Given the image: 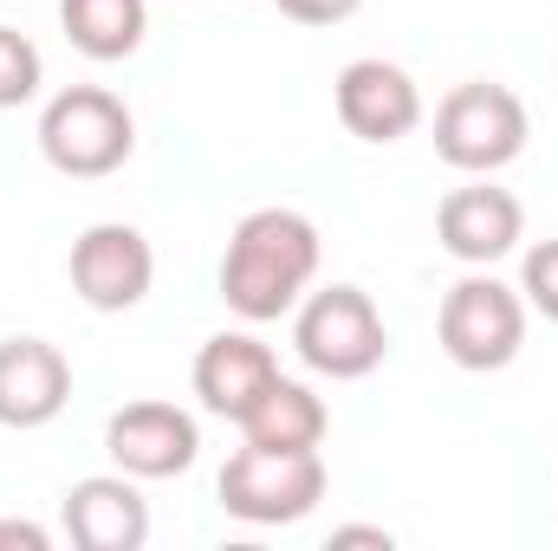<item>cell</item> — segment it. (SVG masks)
I'll return each instance as SVG.
<instances>
[{
  "mask_svg": "<svg viewBox=\"0 0 558 551\" xmlns=\"http://www.w3.org/2000/svg\"><path fill=\"white\" fill-rule=\"evenodd\" d=\"M318 260H325V241H318V228L299 208H254L228 234L221 305L234 318H247V325H274L312 292Z\"/></svg>",
  "mask_w": 558,
  "mask_h": 551,
  "instance_id": "cell-1",
  "label": "cell"
},
{
  "mask_svg": "<svg viewBox=\"0 0 558 551\" xmlns=\"http://www.w3.org/2000/svg\"><path fill=\"white\" fill-rule=\"evenodd\" d=\"M292 351L312 377L357 383L390 357V325L364 285H318L292 305Z\"/></svg>",
  "mask_w": 558,
  "mask_h": 551,
  "instance_id": "cell-2",
  "label": "cell"
},
{
  "mask_svg": "<svg viewBox=\"0 0 558 551\" xmlns=\"http://www.w3.org/2000/svg\"><path fill=\"white\" fill-rule=\"evenodd\" d=\"M39 156L72 182H105L137 156V118L105 85H65L39 111Z\"/></svg>",
  "mask_w": 558,
  "mask_h": 551,
  "instance_id": "cell-3",
  "label": "cell"
},
{
  "mask_svg": "<svg viewBox=\"0 0 558 551\" xmlns=\"http://www.w3.org/2000/svg\"><path fill=\"white\" fill-rule=\"evenodd\" d=\"M435 338H441L454 370H474V377L507 370L526 351V298H520V285L494 279L487 267H468L441 292Z\"/></svg>",
  "mask_w": 558,
  "mask_h": 551,
  "instance_id": "cell-4",
  "label": "cell"
},
{
  "mask_svg": "<svg viewBox=\"0 0 558 551\" xmlns=\"http://www.w3.org/2000/svg\"><path fill=\"white\" fill-rule=\"evenodd\" d=\"M331 474H325V454L318 448H234L215 493H221V513L241 519V526H299L305 513H318Z\"/></svg>",
  "mask_w": 558,
  "mask_h": 551,
  "instance_id": "cell-5",
  "label": "cell"
},
{
  "mask_svg": "<svg viewBox=\"0 0 558 551\" xmlns=\"http://www.w3.org/2000/svg\"><path fill=\"white\" fill-rule=\"evenodd\" d=\"M526 137H533V118L513 85L468 78L435 105V156L461 175H500L507 162H520Z\"/></svg>",
  "mask_w": 558,
  "mask_h": 551,
  "instance_id": "cell-6",
  "label": "cell"
},
{
  "mask_svg": "<svg viewBox=\"0 0 558 551\" xmlns=\"http://www.w3.org/2000/svg\"><path fill=\"white\" fill-rule=\"evenodd\" d=\"M65 273H72V292L92 311H137L149 298V285H156V247L131 221H92L72 241Z\"/></svg>",
  "mask_w": 558,
  "mask_h": 551,
  "instance_id": "cell-7",
  "label": "cell"
},
{
  "mask_svg": "<svg viewBox=\"0 0 558 551\" xmlns=\"http://www.w3.org/2000/svg\"><path fill=\"white\" fill-rule=\"evenodd\" d=\"M105 454H111V467L131 474V480H175V474L195 467L202 428H195L189 409L143 396V403H124V409L105 421Z\"/></svg>",
  "mask_w": 558,
  "mask_h": 551,
  "instance_id": "cell-8",
  "label": "cell"
},
{
  "mask_svg": "<svg viewBox=\"0 0 558 551\" xmlns=\"http://www.w3.org/2000/svg\"><path fill=\"white\" fill-rule=\"evenodd\" d=\"M435 241L448 260L461 267H494L526 241V208L513 188H494L487 175H474L468 188H448L435 208Z\"/></svg>",
  "mask_w": 558,
  "mask_h": 551,
  "instance_id": "cell-9",
  "label": "cell"
},
{
  "mask_svg": "<svg viewBox=\"0 0 558 551\" xmlns=\"http://www.w3.org/2000/svg\"><path fill=\"white\" fill-rule=\"evenodd\" d=\"M331 105H338V124L357 143H403L422 124L416 78L390 59H351L331 78Z\"/></svg>",
  "mask_w": 558,
  "mask_h": 551,
  "instance_id": "cell-10",
  "label": "cell"
},
{
  "mask_svg": "<svg viewBox=\"0 0 558 551\" xmlns=\"http://www.w3.org/2000/svg\"><path fill=\"white\" fill-rule=\"evenodd\" d=\"M59 526L78 551H143L149 539V500L131 474H85L59 500Z\"/></svg>",
  "mask_w": 558,
  "mask_h": 551,
  "instance_id": "cell-11",
  "label": "cell"
},
{
  "mask_svg": "<svg viewBox=\"0 0 558 551\" xmlns=\"http://www.w3.org/2000/svg\"><path fill=\"white\" fill-rule=\"evenodd\" d=\"M274 377H279L274 344H260L254 331H215V338L195 351V370H189L202 409L221 415V421H241V415L260 403V390H267Z\"/></svg>",
  "mask_w": 558,
  "mask_h": 551,
  "instance_id": "cell-12",
  "label": "cell"
},
{
  "mask_svg": "<svg viewBox=\"0 0 558 551\" xmlns=\"http://www.w3.org/2000/svg\"><path fill=\"white\" fill-rule=\"evenodd\" d=\"M72 403V364L46 338L0 344V428H46Z\"/></svg>",
  "mask_w": 558,
  "mask_h": 551,
  "instance_id": "cell-13",
  "label": "cell"
},
{
  "mask_svg": "<svg viewBox=\"0 0 558 551\" xmlns=\"http://www.w3.org/2000/svg\"><path fill=\"white\" fill-rule=\"evenodd\" d=\"M234 428H241L247 448H325V434H331V409H325V396H318L312 383H299V377H274V383L260 390V403L241 415Z\"/></svg>",
  "mask_w": 558,
  "mask_h": 551,
  "instance_id": "cell-14",
  "label": "cell"
},
{
  "mask_svg": "<svg viewBox=\"0 0 558 551\" xmlns=\"http://www.w3.org/2000/svg\"><path fill=\"white\" fill-rule=\"evenodd\" d=\"M59 33L72 39V52L118 65L149 33V0H59Z\"/></svg>",
  "mask_w": 558,
  "mask_h": 551,
  "instance_id": "cell-15",
  "label": "cell"
},
{
  "mask_svg": "<svg viewBox=\"0 0 558 551\" xmlns=\"http://www.w3.org/2000/svg\"><path fill=\"white\" fill-rule=\"evenodd\" d=\"M39 85H46V59H39V46H33L26 33H13V26H0V111L33 105Z\"/></svg>",
  "mask_w": 558,
  "mask_h": 551,
  "instance_id": "cell-16",
  "label": "cell"
},
{
  "mask_svg": "<svg viewBox=\"0 0 558 551\" xmlns=\"http://www.w3.org/2000/svg\"><path fill=\"white\" fill-rule=\"evenodd\" d=\"M520 298H526V311H539V318L558 325V241L526 247V260H520Z\"/></svg>",
  "mask_w": 558,
  "mask_h": 551,
  "instance_id": "cell-17",
  "label": "cell"
},
{
  "mask_svg": "<svg viewBox=\"0 0 558 551\" xmlns=\"http://www.w3.org/2000/svg\"><path fill=\"white\" fill-rule=\"evenodd\" d=\"M286 20H299V26H344L364 0H274Z\"/></svg>",
  "mask_w": 558,
  "mask_h": 551,
  "instance_id": "cell-18",
  "label": "cell"
},
{
  "mask_svg": "<svg viewBox=\"0 0 558 551\" xmlns=\"http://www.w3.org/2000/svg\"><path fill=\"white\" fill-rule=\"evenodd\" d=\"M0 551H52V532L33 519H0Z\"/></svg>",
  "mask_w": 558,
  "mask_h": 551,
  "instance_id": "cell-19",
  "label": "cell"
},
{
  "mask_svg": "<svg viewBox=\"0 0 558 551\" xmlns=\"http://www.w3.org/2000/svg\"><path fill=\"white\" fill-rule=\"evenodd\" d=\"M331 546H377V551H390L397 539H390L384 526H338V532H331Z\"/></svg>",
  "mask_w": 558,
  "mask_h": 551,
  "instance_id": "cell-20",
  "label": "cell"
}]
</instances>
